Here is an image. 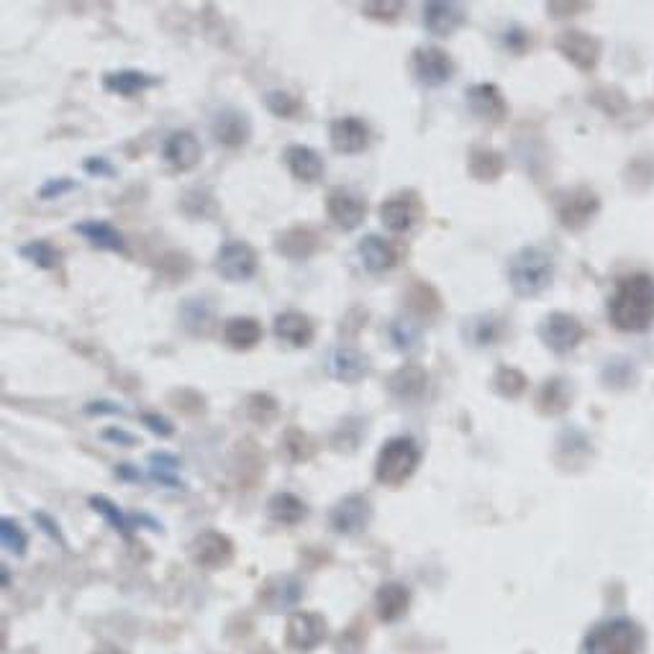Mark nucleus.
<instances>
[{
  "label": "nucleus",
  "instance_id": "1",
  "mask_svg": "<svg viewBox=\"0 0 654 654\" xmlns=\"http://www.w3.org/2000/svg\"><path fill=\"white\" fill-rule=\"evenodd\" d=\"M608 316L619 331H647L654 324V277L647 272L621 277L608 301Z\"/></svg>",
  "mask_w": 654,
  "mask_h": 654
},
{
  "label": "nucleus",
  "instance_id": "2",
  "mask_svg": "<svg viewBox=\"0 0 654 654\" xmlns=\"http://www.w3.org/2000/svg\"><path fill=\"white\" fill-rule=\"evenodd\" d=\"M554 260L539 247H524L508 262V283L521 298H537L552 285Z\"/></svg>",
  "mask_w": 654,
  "mask_h": 654
},
{
  "label": "nucleus",
  "instance_id": "3",
  "mask_svg": "<svg viewBox=\"0 0 654 654\" xmlns=\"http://www.w3.org/2000/svg\"><path fill=\"white\" fill-rule=\"evenodd\" d=\"M644 631L631 619H611L593 626L583 642V654H642Z\"/></svg>",
  "mask_w": 654,
  "mask_h": 654
},
{
  "label": "nucleus",
  "instance_id": "4",
  "mask_svg": "<svg viewBox=\"0 0 654 654\" xmlns=\"http://www.w3.org/2000/svg\"><path fill=\"white\" fill-rule=\"evenodd\" d=\"M421 462L419 444L413 442L411 436H395L390 442L383 444L375 462V478L378 483L388 485V488H401L403 483L413 478V472Z\"/></svg>",
  "mask_w": 654,
  "mask_h": 654
},
{
  "label": "nucleus",
  "instance_id": "5",
  "mask_svg": "<svg viewBox=\"0 0 654 654\" xmlns=\"http://www.w3.org/2000/svg\"><path fill=\"white\" fill-rule=\"evenodd\" d=\"M539 339L552 349L554 354H567L585 339V326L578 316L565 311H554L544 316L539 324Z\"/></svg>",
  "mask_w": 654,
  "mask_h": 654
},
{
  "label": "nucleus",
  "instance_id": "6",
  "mask_svg": "<svg viewBox=\"0 0 654 654\" xmlns=\"http://www.w3.org/2000/svg\"><path fill=\"white\" fill-rule=\"evenodd\" d=\"M454 62L444 49L439 47H416L411 52V72L416 83L424 88H442L454 77Z\"/></svg>",
  "mask_w": 654,
  "mask_h": 654
},
{
  "label": "nucleus",
  "instance_id": "7",
  "mask_svg": "<svg viewBox=\"0 0 654 654\" xmlns=\"http://www.w3.org/2000/svg\"><path fill=\"white\" fill-rule=\"evenodd\" d=\"M598 211H601V201L590 188L565 190V193L557 195V218L570 231L585 229L596 218Z\"/></svg>",
  "mask_w": 654,
  "mask_h": 654
},
{
  "label": "nucleus",
  "instance_id": "8",
  "mask_svg": "<svg viewBox=\"0 0 654 654\" xmlns=\"http://www.w3.org/2000/svg\"><path fill=\"white\" fill-rule=\"evenodd\" d=\"M257 265H260V257L254 252V247H249L247 242H226L224 247L216 252V260H213V267L224 280L229 283H244V280H252L254 272H257Z\"/></svg>",
  "mask_w": 654,
  "mask_h": 654
},
{
  "label": "nucleus",
  "instance_id": "9",
  "mask_svg": "<svg viewBox=\"0 0 654 654\" xmlns=\"http://www.w3.org/2000/svg\"><path fill=\"white\" fill-rule=\"evenodd\" d=\"M329 637V624L321 613L316 611H295L290 613L288 629H285V642L288 647L298 649V652H311V649L321 647Z\"/></svg>",
  "mask_w": 654,
  "mask_h": 654
},
{
  "label": "nucleus",
  "instance_id": "10",
  "mask_svg": "<svg viewBox=\"0 0 654 654\" xmlns=\"http://www.w3.org/2000/svg\"><path fill=\"white\" fill-rule=\"evenodd\" d=\"M190 557L203 570H224L234 560V542L221 531H203L190 542Z\"/></svg>",
  "mask_w": 654,
  "mask_h": 654
},
{
  "label": "nucleus",
  "instance_id": "11",
  "mask_svg": "<svg viewBox=\"0 0 654 654\" xmlns=\"http://www.w3.org/2000/svg\"><path fill=\"white\" fill-rule=\"evenodd\" d=\"M372 521V503L367 495H347L342 501L336 503L334 511H331V529L336 534H344V537H354L370 526Z\"/></svg>",
  "mask_w": 654,
  "mask_h": 654
},
{
  "label": "nucleus",
  "instance_id": "12",
  "mask_svg": "<svg viewBox=\"0 0 654 654\" xmlns=\"http://www.w3.org/2000/svg\"><path fill=\"white\" fill-rule=\"evenodd\" d=\"M554 47L567 62L578 67V70L590 72L598 65V57H601V42L596 36L585 34V31H562L557 39H554Z\"/></svg>",
  "mask_w": 654,
  "mask_h": 654
},
{
  "label": "nucleus",
  "instance_id": "13",
  "mask_svg": "<svg viewBox=\"0 0 654 654\" xmlns=\"http://www.w3.org/2000/svg\"><path fill=\"white\" fill-rule=\"evenodd\" d=\"M367 370H370V362H367L365 354L357 352L354 347L339 344V347L329 349V354H326V372H329V378L336 380V383H360L367 375Z\"/></svg>",
  "mask_w": 654,
  "mask_h": 654
},
{
  "label": "nucleus",
  "instance_id": "14",
  "mask_svg": "<svg viewBox=\"0 0 654 654\" xmlns=\"http://www.w3.org/2000/svg\"><path fill=\"white\" fill-rule=\"evenodd\" d=\"M326 213L342 231H354L365 221L367 201H362L360 195H354L352 190L334 188L326 198Z\"/></svg>",
  "mask_w": 654,
  "mask_h": 654
},
{
  "label": "nucleus",
  "instance_id": "15",
  "mask_svg": "<svg viewBox=\"0 0 654 654\" xmlns=\"http://www.w3.org/2000/svg\"><path fill=\"white\" fill-rule=\"evenodd\" d=\"M211 134L218 144L239 149L252 139V124H249L247 113L236 111V108H224V111H218L213 116Z\"/></svg>",
  "mask_w": 654,
  "mask_h": 654
},
{
  "label": "nucleus",
  "instance_id": "16",
  "mask_svg": "<svg viewBox=\"0 0 654 654\" xmlns=\"http://www.w3.org/2000/svg\"><path fill=\"white\" fill-rule=\"evenodd\" d=\"M421 216V203L416 198V193H401L393 195L388 201L380 206V221L388 231L393 234H406V231L413 229V224L419 221Z\"/></svg>",
  "mask_w": 654,
  "mask_h": 654
},
{
  "label": "nucleus",
  "instance_id": "17",
  "mask_svg": "<svg viewBox=\"0 0 654 654\" xmlns=\"http://www.w3.org/2000/svg\"><path fill=\"white\" fill-rule=\"evenodd\" d=\"M331 147L339 154H360L370 144V129L362 118L342 116L331 121Z\"/></svg>",
  "mask_w": 654,
  "mask_h": 654
},
{
  "label": "nucleus",
  "instance_id": "18",
  "mask_svg": "<svg viewBox=\"0 0 654 654\" xmlns=\"http://www.w3.org/2000/svg\"><path fill=\"white\" fill-rule=\"evenodd\" d=\"M388 393L401 403H419L429 388V372L419 365H403L385 380Z\"/></svg>",
  "mask_w": 654,
  "mask_h": 654
},
{
  "label": "nucleus",
  "instance_id": "19",
  "mask_svg": "<svg viewBox=\"0 0 654 654\" xmlns=\"http://www.w3.org/2000/svg\"><path fill=\"white\" fill-rule=\"evenodd\" d=\"M467 106L483 121H490V124H501L503 118L508 116V103L503 98L501 88L493 83H480L472 85L467 90Z\"/></svg>",
  "mask_w": 654,
  "mask_h": 654
},
{
  "label": "nucleus",
  "instance_id": "20",
  "mask_svg": "<svg viewBox=\"0 0 654 654\" xmlns=\"http://www.w3.org/2000/svg\"><path fill=\"white\" fill-rule=\"evenodd\" d=\"M272 331H275L280 342L298 349L311 347L313 339H316V326H313V321L301 311L277 313L275 321H272Z\"/></svg>",
  "mask_w": 654,
  "mask_h": 654
},
{
  "label": "nucleus",
  "instance_id": "21",
  "mask_svg": "<svg viewBox=\"0 0 654 654\" xmlns=\"http://www.w3.org/2000/svg\"><path fill=\"white\" fill-rule=\"evenodd\" d=\"M162 157L177 172H188L193 167H198V162L203 157V147L190 131H175V134L167 136L165 147H162Z\"/></svg>",
  "mask_w": 654,
  "mask_h": 654
},
{
  "label": "nucleus",
  "instance_id": "22",
  "mask_svg": "<svg viewBox=\"0 0 654 654\" xmlns=\"http://www.w3.org/2000/svg\"><path fill=\"white\" fill-rule=\"evenodd\" d=\"M421 13H424V29L439 39L452 36L467 21V11L460 3H426Z\"/></svg>",
  "mask_w": 654,
  "mask_h": 654
},
{
  "label": "nucleus",
  "instance_id": "23",
  "mask_svg": "<svg viewBox=\"0 0 654 654\" xmlns=\"http://www.w3.org/2000/svg\"><path fill=\"white\" fill-rule=\"evenodd\" d=\"M321 239L311 226H293V229L277 234L275 249L277 254H283L288 260H308L316 254Z\"/></svg>",
  "mask_w": 654,
  "mask_h": 654
},
{
  "label": "nucleus",
  "instance_id": "24",
  "mask_svg": "<svg viewBox=\"0 0 654 654\" xmlns=\"http://www.w3.org/2000/svg\"><path fill=\"white\" fill-rule=\"evenodd\" d=\"M285 165H288L290 175L301 183H316L324 177L326 170L321 154L311 147H303V144H293L285 149Z\"/></svg>",
  "mask_w": 654,
  "mask_h": 654
},
{
  "label": "nucleus",
  "instance_id": "25",
  "mask_svg": "<svg viewBox=\"0 0 654 654\" xmlns=\"http://www.w3.org/2000/svg\"><path fill=\"white\" fill-rule=\"evenodd\" d=\"M357 254H360L365 270L375 272V275L393 270V267L398 265V252H395V247L390 242H385L383 236L378 234H370L365 236V239H360Z\"/></svg>",
  "mask_w": 654,
  "mask_h": 654
},
{
  "label": "nucleus",
  "instance_id": "26",
  "mask_svg": "<svg viewBox=\"0 0 654 654\" xmlns=\"http://www.w3.org/2000/svg\"><path fill=\"white\" fill-rule=\"evenodd\" d=\"M154 85H160V77L149 75V72L142 70H118L103 75V88H106L108 93L126 95V98L144 93V90L154 88Z\"/></svg>",
  "mask_w": 654,
  "mask_h": 654
},
{
  "label": "nucleus",
  "instance_id": "27",
  "mask_svg": "<svg viewBox=\"0 0 654 654\" xmlns=\"http://www.w3.org/2000/svg\"><path fill=\"white\" fill-rule=\"evenodd\" d=\"M408 606H411V593H408L406 585L401 583H385L383 588L378 590V596H375L378 619L385 621V624H393V621L403 619Z\"/></svg>",
  "mask_w": 654,
  "mask_h": 654
},
{
  "label": "nucleus",
  "instance_id": "28",
  "mask_svg": "<svg viewBox=\"0 0 654 654\" xmlns=\"http://www.w3.org/2000/svg\"><path fill=\"white\" fill-rule=\"evenodd\" d=\"M224 339L231 349H252L262 342V324L252 316H234L226 321Z\"/></svg>",
  "mask_w": 654,
  "mask_h": 654
},
{
  "label": "nucleus",
  "instance_id": "29",
  "mask_svg": "<svg viewBox=\"0 0 654 654\" xmlns=\"http://www.w3.org/2000/svg\"><path fill=\"white\" fill-rule=\"evenodd\" d=\"M572 401V390L567 385V380L562 378H552L539 388L537 393V411L542 416H560L570 408Z\"/></svg>",
  "mask_w": 654,
  "mask_h": 654
},
{
  "label": "nucleus",
  "instance_id": "30",
  "mask_svg": "<svg viewBox=\"0 0 654 654\" xmlns=\"http://www.w3.org/2000/svg\"><path fill=\"white\" fill-rule=\"evenodd\" d=\"M267 513L275 524L283 526H298L308 516L306 503L293 493H275L267 503Z\"/></svg>",
  "mask_w": 654,
  "mask_h": 654
},
{
  "label": "nucleus",
  "instance_id": "31",
  "mask_svg": "<svg viewBox=\"0 0 654 654\" xmlns=\"http://www.w3.org/2000/svg\"><path fill=\"white\" fill-rule=\"evenodd\" d=\"M75 231L85 236L93 247L108 249V252H126L124 236L118 234L108 221H85V224H75Z\"/></svg>",
  "mask_w": 654,
  "mask_h": 654
},
{
  "label": "nucleus",
  "instance_id": "32",
  "mask_svg": "<svg viewBox=\"0 0 654 654\" xmlns=\"http://www.w3.org/2000/svg\"><path fill=\"white\" fill-rule=\"evenodd\" d=\"M467 170L475 180L480 183H493L498 177L506 172V160H503L501 152L495 149H472L470 162H467Z\"/></svg>",
  "mask_w": 654,
  "mask_h": 654
},
{
  "label": "nucleus",
  "instance_id": "33",
  "mask_svg": "<svg viewBox=\"0 0 654 654\" xmlns=\"http://www.w3.org/2000/svg\"><path fill=\"white\" fill-rule=\"evenodd\" d=\"M280 449H283L285 457H288L293 465H298V462L313 460V454L319 452V444H316V439H313L308 431H303L301 426H288L283 439H280Z\"/></svg>",
  "mask_w": 654,
  "mask_h": 654
},
{
  "label": "nucleus",
  "instance_id": "34",
  "mask_svg": "<svg viewBox=\"0 0 654 654\" xmlns=\"http://www.w3.org/2000/svg\"><path fill=\"white\" fill-rule=\"evenodd\" d=\"M501 336L503 321L495 313H483V316L465 321V339H470L475 347H493Z\"/></svg>",
  "mask_w": 654,
  "mask_h": 654
},
{
  "label": "nucleus",
  "instance_id": "35",
  "mask_svg": "<svg viewBox=\"0 0 654 654\" xmlns=\"http://www.w3.org/2000/svg\"><path fill=\"white\" fill-rule=\"evenodd\" d=\"M403 298H406L408 308L413 313H419V316H434V313L442 311V298L434 290V285L424 283V280H413L403 293Z\"/></svg>",
  "mask_w": 654,
  "mask_h": 654
},
{
  "label": "nucleus",
  "instance_id": "36",
  "mask_svg": "<svg viewBox=\"0 0 654 654\" xmlns=\"http://www.w3.org/2000/svg\"><path fill=\"white\" fill-rule=\"evenodd\" d=\"M180 319L190 334H208L213 321V308L206 298H185L180 306Z\"/></svg>",
  "mask_w": 654,
  "mask_h": 654
},
{
  "label": "nucleus",
  "instance_id": "37",
  "mask_svg": "<svg viewBox=\"0 0 654 654\" xmlns=\"http://www.w3.org/2000/svg\"><path fill=\"white\" fill-rule=\"evenodd\" d=\"M149 472H152V480H157L160 485H167V488H185L177 478V470H180V460L170 452H152L149 454Z\"/></svg>",
  "mask_w": 654,
  "mask_h": 654
},
{
  "label": "nucleus",
  "instance_id": "38",
  "mask_svg": "<svg viewBox=\"0 0 654 654\" xmlns=\"http://www.w3.org/2000/svg\"><path fill=\"white\" fill-rule=\"evenodd\" d=\"M180 208H183L185 216L190 218H213L218 213V203L213 198V193L208 188H193L183 195L180 201Z\"/></svg>",
  "mask_w": 654,
  "mask_h": 654
},
{
  "label": "nucleus",
  "instance_id": "39",
  "mask_svg": "<svg viewBox=\"0 0 654 654\" xmlns=\"http://www.w3.org/2000/svg\"><path fill=\"white\" fill-rule=\"evenodd\" d=\"M270 596H275V601H272V608H280V606H293L298 598H301V583L293 578H272L267 580V585L262 588L260 598L262 601H267Z\"/></svg>",
  "mask_w": 654,
  "mask_h": 654
},
{
  "label": "nucleus",
  "instance_id": "40",
  "mask_svg": "<svg viewBox=\"0 0 654 654\" xmlns=\"http://www.w3.org/2000/svg\"><path fill=\"white\" fill-rule=\"evenodd\" d=\"M247 416L257 426H270L280 416V403L270 393H252L247 398Z\"/></svg>",
  "mask_w": 654,
  "mask_h": 654
},
{
  "label": "nucleus",
  "instance_id": "41",
  "mask_svg": "<svg viewBox=\"0 0 654 654\" xmlns=\"http://www.w3.org/2000/svg\"><path fill=\"white\" fill-rule=\"evenodd\" d=\"M526 385H529V380H526L524 372L516 370V367L501 365L493 375L495 393H501L503 398H511V401L513 398H519V395H524Z\"/></svg>",
  "mask_w": 654,
  "mask_h": 654
},
{
  "label": "nucleus",
  "instance_id": "42",
  "mask_svg": "<svg viewBox=\"0 0 654 654\" xmlns=\"http://www.w3.org/2000/svg\"><path fill=\"white\" fill-rule=\"evenodd\" d=\"M388 334L393 347L403 354H413L421 347V329L416 324H411V321L395 319L393 324H390Z\"/></svg>",
  "mask_w": 654,
  "mask_h": 654
},
{
  "label": "nucleus",
  "instance_id": "43",
  "mask_svg": "<svg viewBox=\"0 0 654 654\" xmlns=\"http://www.w3.org/2000/svg\"><path fill=\"white\" fill-rule=\"evenodd\" d=\"M18 254L29 260L31 265L42 267V270H57L59 267V252L47 242V239H36V242L24 244L18 249Z\"/></svg>",
  "mask_w": 654,
  "mask_h": 654
},
{
  "label": "nucleus",
  "instance_id": "44",
  "mask_svg": "<svg viewBox=\"0 0 654 654\" xmlns=\"http://www.w3.org/2000/svg\"><path fill=\"white\" fill-rule=\"evenodd\" d=\"M90 506H93L95 513H101L103 519H106L113 529L121 531L124 537H129L131 519H126L124 511H121V508H118L111 498H106V495H90Z\"/></svg>",
  "mask_w": 654,
  "mask_h": 654
},
{
  "label": "nucleus",
  "instance_id": "45",
  "mask_svg": "<svg viewBox=\"0 0 654 654\" xmlns=\"http://www.w3.org/2000/svg\"><path fill=\"white\" fill-rule=\"evenodd\" d=\"M167 401H170V406L175 408V411L185 413V416H201V413H206V398L193 388L172 390V393L167 395Z\"/></svg>",
  "mask_w": 654,
  "mask_h": 654
},
{
  "label": "nucleus",
  "instance_id": "46",
  "mask_svg": "<svg viewBox=\"0 0 654 654\" xmlns=\"http://www.w3.org/2000/svg\"><path fill=\"white\" fill-rule=\"evenodd\" d=\"M0 542L3 547L8 549L16 557H24L26 549H29V537H26V531L21 529V524H16L13 519H3L0 521Z\"/></svg>",
  "mask_w": 654,
  "mask_h": 654
},
{
  "label": "nucleus",
  "instance_id": "47",
  "mask_svg": "<svg viewBox=\"0 0 654 654\" xmlns=\"http://www.w3.org/2000/svg\"><path fill=\"white\" fill-rule=\"evenodd\" d=\"M265 106L267 111L275 113L277 118H293L301 111V101H298L295 95H290L288 90H270V93L265 95Z\"/></svg>",
  "mask_w": 654,
  "mask_h": 654
},
{
  "label": "nucleus",
  "instance_id": "48",
  "mask_svg": "<svg viewBox=\"0 0 654 654\" xmlns=\"http://www.w3.org/2000/svg\"><path fill=\"white\" fill-rule=\"evenodd\" d=\"M362 13H365L367 18H375V21H388V24H393V21H398L401 18V13L406 11V3H401V0H372V3H362L360 8Z\"/></svg>",
  "mask_w": 654,
  "mask_h": 654
},
{
  "label": "nucleus",
  "instance_id": "49",
  "mask_svg": "<svg viewBox=\"0 0 654 654\" xmlns=\"http://www.w3.org/2000/svg\"><path fill=\"white\" fill-rule=\"evenodd\" d=\"M631 380H634V367H631L629 360H613L608 362L606 370H603V383L608 385V388H624V385H629Z\"/></svg>",
  "mask_w": 654,
  "mask_h": 654
},
{
  "label": "nucleus",
  "instance_id": "50",
  "mask_svg": "<svg viewBox=\"0 0 654 654\" xmlns=\"http://www.w3.org/2000/svg\"><path fill=\"white\" fill-rule=\"evenodd\" d=\"M77 183L75 180H70V177H54V180H47V183L39 188V198H44V201H52V198H59V195L70 193V190H75Z\"/></svg>",
  "mask_w": 654,
  "mask_h": 654
},
{
  "label": "nucleus",
  "instance_id": "51",
  "mask_svg": "<svg viewBox=\"0 0 654 654\" xmlns=\"http://www.w3.org/2000/svg\"><path fill=\"white\" fill-rule=\"evenodd\" d=\"M142 424L147 426L152 434L162 436V439H167V436L175 434V426H172V421H167L165 416H160V413H144Z\"/></svg>",
  "mask_w": 654,
  "mask_h": 654
},
{
  "label": "nucleus",
  "instance_id": "52",
  "mask_svg": "<svg viewBox=\"0 0 654 654\" xmlns=\"http://www.w3.org/2000/svg\"><path fill=\"white\" fill-rule=\"evenodd\" d=\"M503 44H506V47L511 49V52L524 54L526 49L531 47V34H526L524 29H519V26H516V29L506 31V36H503Z\"/></svg>",
  "mask_w": 654,
  "mask_h": 654
},
{
  "label": "nucleus",
  "instance_id": "53",
  "mask_svg": "<svg viewBox=\"0 0 654 654\" xmlns=\"http://www.w3.org/2000/svg\"><path fill=\"white\" fill-rule=\"evenodd\" d=\"M85 413H90V416H103V413H108V416H124L126 408L113 401H93L85 406Z\"/></svg>",
  "mask_w": 654,
  "mask_h": 654
},
{
  "label": "nucleus",
  "instance_id": "54",
  "mask_svg": "<svg viewBox=\"0 0 654 654\" xmlns=\"http://www.w3.org/2000/svg\"><path fill=\"white\" fill-rule=\"evenodd\" d=\"M103 439H106V442L118 444V447H134V444L139 442L134 434H129V431H124V429H116V426H111V429L103 431Z\"/></svg>",
  "mask_w": 654,
  "mask_h": 654
},
{
  "label": "nucleus",
  "instance_id": "55",
  "mask_svg": "<svg viewBox=\"0 0 654 654\" xmlns=\"http://www.w3.org/2000/svg\"><path fill=\"white\" fill-rule=\"evenodd\" d=\"M85 170H88L90 175H98V177L116 175V170H113V165L106 160V157H88V160H85Z\"/></svg>",
  "mask_w": 654,
  "mask_h": 654
},
{
  "label": "nucleus",
  "instance_id": "56",
  "mask_svg": "<svg viewBox=\"0 0 654 654\" xmlns=\"http://www.w3.org/2000/svg\"><path fill=\"white\" fill-rule=\"evenodd\" d=\"M34 521L42 526L44 531H47V534L54 539V542H62V531H59V526L54 524L52 519H49L47 513H34Z\"/></svg>",
  "mask_w": 654,
  "mask_h": 654
},
{
  "label": "nucleus",
  "instance_id": "57",
  "mask_svg": "<svg viewBox=\"0 0 654 654\" xmlns=\"http://www.w3.org/2000/svg\"><path fill=\"white\" fill-rule=\"evenodd\" d=\"M116 478L136 480V483H139V480H142V472L136 470L134 465H116Z\"/></svg>",
  "mask_w": 654,
  "mask_h": 654
},
{
  "label": "nucleus",
  "instance_id": "58",
  "mask_svg": "<svg viewBox=\"0 0 654 654\" xmlns=\"http://www.w3.org/2000/svg\"><path fill=\"white\" fill-rule=\"evenodd\" d=\"M585 8H588V3H570V6H567V3H552V6H547V11L549 13H557V11L575 13V11H585Z\"/></svg>",
  "mask_w": 654,
  "mask_h": 654
},
{
  "label": "nucleus",
  "instance_id": "59",
  "mask_svg": "<svg viewBox=\"0 0 654 654\" xmlns=\"http://www.w3.org/2000/svg\"><path fill=\"white\" fill-rule=\"evenodd\" d=\"M95 654H126V652H121V649H116V647H103V649H98Z\"/></svg>",
  "mask_w": 654,
  "mask_h": 654
}]
</instances>
